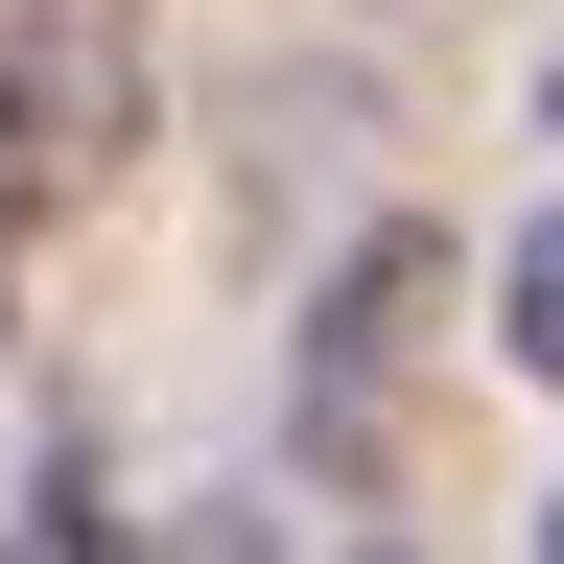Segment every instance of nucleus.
Returning a JSON list of instances; mask_svg holds the SVG:
<instances>
[{"label":"nucleus","mask_w":564,"mask_h":564,"mask_svg":"<svg viewBox=\"0 0 564 564\" xmlns=\"http://www.w3.org/2000/svg\"><path fill=\"white\" fill-rule=\"evenodd\" d=\"M24 564H118V470H95V423H47V470H24Z\"/></svg>","instance_id":"nucleus-2"},{"label":"nucleus","mask_w":564,"mask_h":564,"mask_svg":"<svg viewBox=\"0 0 564 564\" xmlns=\"http://www.w3.org/2000/svg\"><path fill=\"white\" fill-rule=\"evenodd\" d=\"M0 118H24V165H47V188H95L118 141H141V0H24Z\"/></svg>","instance_id":"nucleus-1"},{"label":"nucleus","mask_w":564,"mask_h":564,"mask_svg":"<svg viewBox=\"0 0 564 564\" xmlns=\"http://www.w3.org/2000/svg\"><path fill=\"white\" fill-rule=\"evenodd\" d=\"M541 141H564V70H541Z\"/></svg>","instance_id":"nucleus-5"},{"label":"nucleus","mask_w":564,"mask_h":564,"mask_svg":"<svg viewBox=\"0 0 564 564\" xmlns=\"http://www.w3.org/2000/svg\"><path fill=\"white\" fill-rule=\"evenodd\" d=\"M24 236H47V165H24V118H0V306H24Z\"/></svg>","instance_id":"nucleus-4"},{"label":"nucleus","mask_w":564,"mask_h":564,"mask_svg":"<svg viewBox=\"0 0 564 564\" xmlns=\"http://www.w3.org/2000/svg\"><path fill=\"white\" fill-rule=\"evenodd\" d=\"M541 564H564V494H541Z\"/></svg>","instance_id":"nucleus-6"},{"label":"nucleus","mask_w":564,"mask_h":564,"mask_svg":"<svg viewBox=\"0 0 564 564\" xmlns=\"http://www.w3.org/2000/svg\"><path fill=\"white\" fill-rule=\"evenodd\" d=\"M494 352H518V377L564 400V212H541V236H518V259H494Z\"/></svg>","instance_id":"nucleus-3"}]
</instances>
